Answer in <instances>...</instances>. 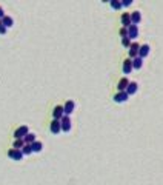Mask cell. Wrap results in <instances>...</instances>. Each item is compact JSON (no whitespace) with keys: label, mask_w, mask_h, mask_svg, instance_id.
Here are the masks:
<instances>
[{"label":"cell","mask_w":163,"mask_h":185,"mask_svg":"<svg viewBox=\"0 0 163 185\" xmlns=\"http://www.w3.org/2000/svg\"><path fill=\"white\" fill-rule=\"evenodd\" d=\"M29 133V128H28V125H22V127H19L16 131H14V137L16 139H25V136Z\"/></svg>","instance_id":"6da1fadb"},{"label":"cell","mask_w":163,"mask_h":185,"mask_svg":"<svg viewBox=\"0 0 163 185\" xmlns=\"http://www.w3.org/2000/svg\"><path fill=\"white\" fill-rule=\"evenodd\" d=\"M8 156L11 157L12 161H22L25 154H23V151H22V150H16V148H12V150H9V151H8Z\"/></svg>","instance_id":"7a4b0ae2"},{"label":"cell","mask_w":163,"mask_h":185,"mask_svg":"<svg viewBox=\"0 0 163 185\" xmlns=\"http://www.w3.org/2000/svg\"><path fill=\"white\" fill-rule=\"evenodd\" d=\"M52 116H54L56 121H62V119L65 117V108L62 107V105H57V107L52 110Z\"/></svg>","instance_id":"3957f363"},{"label":"cell","mask_w":163,"mask_h":185,"mask_svg":"<svg viewBox=\"0 0 163 185\" xmlns=\"http://www.w3.org/2000/svg\"><path fill=\"white\" fill-rule=\"evenodd\" d=\"M139 51H140V45L137 42H132V45L129 46V59L139 57Z\"/></svg>","instance_id":"277c9868"},{"label":"cell","mask_w":163,"mask_h":185,"mask_svg":"<svg viewBox=\"0 0 163 185\" xmlns=\"http://www.w3.org/2000/svg\"><path fill=\"white\" fill-rule=\"evenodd\" d=\"M49 130H51V133H52V134H59L60 131H62V122H60V121H56V119H54V121L51 122V125H49Z\"/></svg>","instance_id":"5b68a950"},{"label":"cell","mask_w":163,"mask_h":185,"mask_svg":"<svg viewBox=\"0 0 163 185\" xmlns=\"http://www.w3.org/2000/svg\"><path fill=\"white\" fill-rule=\"evenodd\" d=\"M60 122H62V131L69 133V131H71V119H69V116H65Z\"/></svg>","instance_id":"8992f818"},{"label":"cell","mask_w":163,"mask_h":185,"mask_svg":"<svg viewBox=\"0 0 163 185\" xmlns=\"http://www.w3.org/2000/svg\"><path fill=\"white\" fill-rule=\"evenodd\" d=\"M128 99H129V96H128L126 91H120V92H117V94L114 96V102H117V103H123Z\"/></svg>","instance_id":"52a82bcc"},{"label":"cell","mask_w":163,"mask_h":185,"mask_svg":"<svg viewBox=\"0 0 163 185\" xmlns=\"http://www.w3.org/2000/svg\"><path fill=\"white\" fill-rule=\"evenodd\" d=\"M63 108H65V116L72 114V111H74V108H75L74 100H66V103L63 105Z\"/></svg>","instance_id":"ba28073f"},{"label":"cell","mask_w":163,"mask_h":185,"mask_svg":"<svg viewBox=\"0 0 163 185\" xmlns=\"http://www.w3.org/2000/svg\"><path fill=\"white\" fill-rule=\"evenodd\" d=\"M128 37L132 39V40L139 37V26L137 25H131L129 28H128Z\"/></svg>","instance_id":"9c48e42d"},{"label":"cell","mask_w":163,"mask_h":185,"mask_svg":"<svg viewBox=\"0 0 163 185\" xmlns=\"http://www.w3.org/2000/svg\"><path fill=\"white\" fill-rule=\"evenodd\" d=\"M121 25H123V28H129V26L132 25L131 12H123V14H121Z\"/></svg>","instance_id":"30bf717a"},{"label":"cell","mask_w":163,"mask_h":185,"mask_svg":"<svg viewBox=\"0 0 163 185\" xmlns=\"http://www.w3.org/2000/svg\"><path fill=\"white\" fill-rule=\"evenodd\" d=\"M129 80H128V77H123V79H120L118 80V83H117V89H118V92L120 91H126V88L129 86Z\"/></svg>","instance_id":"8fae6325"},{"label":"cell","mask_w":163,"mask_h":185,"mask_svg":"<svg viewBox=\"0 0 163 185\" xmlns=\"http://www.w3.org/2000/svg\"><path fill=\"white\" fill-rule=\"evenodd\" d=\"M132 70H134V67H132V59H126V60L123 62V73H125V74H131Z\"/></svg>","instance_id":"7c38bea8"},{"label":"cell","mask_w":163,"mask_h":185,"mask_svg":"<svg viewBox=\"0 0 163 185\" xmlns=\"http://www.w3.org/2000/svg\"><path fill=\"white\" fill-rule=\"evenodd\" d=\"M131 22L132 25H139L142 22V14H140V11H134L131 12Z\"/></svg>","instance_id":"4fadbf2b"},{"label":"cell","mask_w":163,"mask_h":185,"mask_svg":"<svg viewBox=\"0 0 163 185\" xmlns=\"http://www.w3.org/2000/svg\"><path fill=\"white\" fill-rule=\"evenodd\" d=\"M149 45L148 43H143V45H140V51H139V57H142V59H145L148 54H149Z\"/></svg>","instance_id":"5bb4252c"},{"label":"cell","mask_w":163,"mask_h":185,"mask_svg":"<svg viewBox=\"0 0 163 185\" xmlns=\"http://www.w3.org/2000/svg\"><path fill=\"white\" fill-rule=\"evenodd\" d=\"M137 89H139V83H137V82H131V83H129V86L126 88L128 96H134L135 92H137Z\"/></svg>","instance_id":"9a60e30c"},{"label":"cell","mask_w":163,"mask_h":185,"mask_svg":"<svg viewBox=\"0 0 163 185\" xmlns=\"http://www.w3.org/2000/svg\"><path fill=\"white\" fill-rule=\"evenodd\" d=\"M142 65H143V59H142V57H135V59H132V67H134V70H140Z\"/></svg>","instance_id":"2e32d148"},{"label":"cell","mask_w":163,"mask_h":185,"mask_svg":"<svg viewBox=\"0 0 163 185\" xmlns=\"http://www.w3.org/2000/svg\"><path fill=\"white\" fill-rule=\"evenodd\" d=\"M42 150H43V143L40 142V140H35L32 143V153H40Z\"/></svg>","instance_id":"e0dca14e"},{"label":"cell","mask_w":163,"mask_h":185,"mask_svg":"<svg viewBox=\"0 0 163 185\" xmlns=\"http://www.w3.org/2000/svg\"><path fill=\"white\" fill-rule=\"evenodd\" d=\"M2 22H3V26H6V28H12V25H14V20H12V17H9V16H5L2 19Z\"/></svg>","instance_id":"ac0fdd59"},{"label":"cell","mask_w":163,"mask_h":185,"mask_svg":"<svg viewBox=\"0 0 163 185\" xmlns=\"http://www.w3.org/2000/svg\"><path fill=\"white\" fill-rule=\"evenodd\" d=\"M25 140L23 139H16L14 140V143H12V148H16V150H22L23 147H25Z\"/></svg>","instance_id":"d6986e66"},{"label":"cell","mask_w":163,"mask_h":185,"mask_svg":"<svg viewBox=\"0 0 163 185\" xmlns=\"http://www.w3.org/2000/svg\"><path fill=\"white\" fill-rule=\"evenodd\" d=\"M23 140H25V143L32 145V143L35 142V134H34V133H28V134L25 136V139H23Z\"/></svg>","instance_id":"ffe728a7"},{"label":"cell","mask_w":163,"mask_h":185,"mask_svg":"<svg viewBox=\"0 0 163 185\" xmlns=\"http://www.w3.org/2000/svg\"><path fill=\"white\" fill-rule=\"evenodd\" d=\"M109 5H111V8H114V9H121V8H123L121 2H118V0H111Z\"/></svg>","instance_id":"44dd1931"},{"label":"cell","mask_w":163,"mask_h":185,"mask_svg":"<svg viewBox=\"0 0 163 185\" xmlns=\"http://www.w3.org/2000/svg\"><path fill=\"white\" fill-rule=\"evenodd\" d=\"M22 151H23V154H25V156H26V154H31V153H32V145L26 143L25 147L22 148Z\"/></svg>","instance_id":"7402d4cb"},{"label":"cell","mask_w":163,"mask_h":185,"mask_svg":"<svg viewBox=\"0 0 163 185\" xmlns=\"http://www.w3.org/2000/svg\"><path fill=\"white\" fill-rule=\"evenodd\" d=\"M121 45H123L125 48H128V49H129V46L132 45V43H131V39H129V37H125V39H121Z\"/></svg>","instance_id":"603a6c76"},{"label":"cell","mask_w":163,"mask_h":185,"mask_svg":"<svg viewBox=\"0 0 163 185\" xmlns=\"http://www.w3.org/2000/svg\"><path fill=\"white\" fill-rule=\"evenodd\" d=\"M120 36H121V39L128 37V28H120Z\"/></svg>","instance_id":"cb8c5ba5"},{"label":"cell","mask_w":163,"mask_h":185,"mask_svg":"<svg viewBox=\"0 0 163 185\" xmlns=\"http://www.w3.org/2000/svg\"><path fill=\"white\" fill-rule=\"evenodd\" d=\"M121 5H123V6H131V5H132V0H123V2H121Z\"/></svg>","instance_id":"d4e9b609"},{"label":"cell","mask_w":163,"mask_h":185,"mask_svg":"<svg viewBox=\"0 0 163 185\" xmlns=\"http://www.w3.org/2000/svg\"><path fill=\"white\" fill-rule=\"evenodd\" d=\"M6 31H8V28H6V26H3V25L0 26V34H5Z\"/></svg>","instance_id":"484cf974"},{"label":"cell","mask_w":163,"mask_h":185,"mask_svg":"<svg viewBox=\"0 0 163 185\" xmlns=\"http://www.w3.org/2000/svg\"><path fill=\"white\" fill-rule=\"evenodd\" d=\"M5 16H6V14H5V11H3V8H2V6H0V19H3Z\"/></svg>","instance_id":"4316f807"},{"label":"cell","mask_w":163,"mask_h":185,"mask_svg":"<svg viewBox=\"0 0 163 185\" xmlns=\"http://www.w3.org/2000/svg\"><path fill=\"white\" fill-rule=\"evenodd\" d=\"M3 25V22H2V19H0V26H2Z\"/></svg>","instance_id":"83f0119b"}]
</instances>
